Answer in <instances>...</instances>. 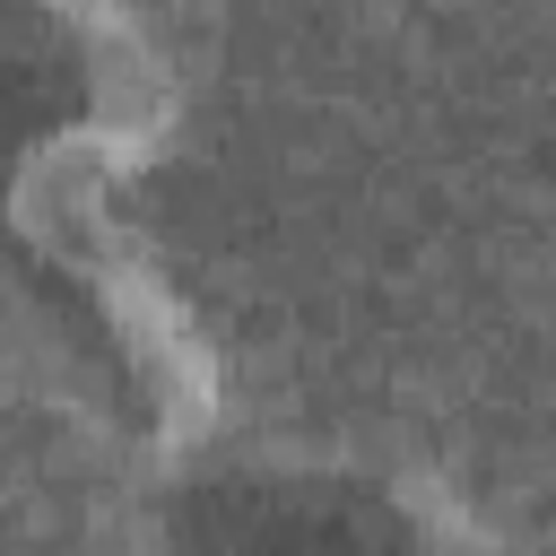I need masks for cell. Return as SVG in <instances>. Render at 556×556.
I'll list each match as a JSON object with an SVG mask.
<instances>
[{
	"label": "cell",
	"instance_id": "cell-2",
	"mask_svg": "<svg viewBox=\"0 0 556 556\" xmlns=\"http://www.w3.org/2000/svg\"><path fill=\"white\" fill-rule=\"evenodd\" d=\"M148 556H478L426 495L339 460H182L148 495Z\"/></svg>",
	"mask_w": 556,
	"mask_h": 556
},
{
	"label": "cell",
	"instance_id": "cell-1",
	"mask_svg": "<svg viewBox=\"0 0 556 556\" xmlns=\"http://www.w3.org/2000/svg\"><path fill=\"white\" fill-rule=\"evenodd\" d=\"M165 70L104 0H0V400L174 452L208 374L139 243Z\"/></svg>",
	"mask_w": 556,
	"mask_h": 556
}]
</instances>
